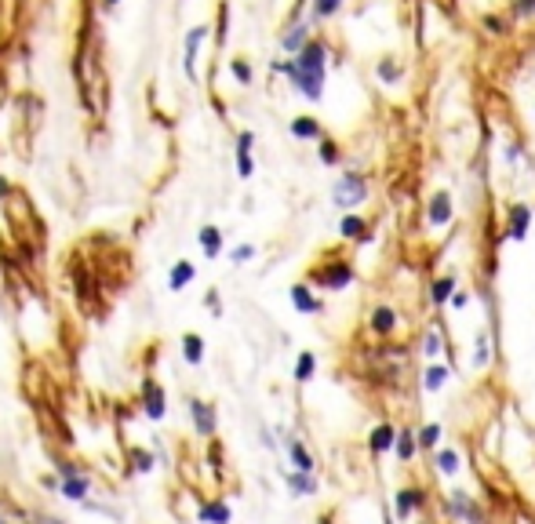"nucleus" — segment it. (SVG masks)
<instances>
[{"instance_id":"nucleus-20","label":"nucleus","mask_w":535,"mask_h":524,"mask_svg":"<svg viewBox=\"0 0 535 524\" xmlns=\"http://www.w3.org/2000/svg\"><path fill=\"white\" fill-rule=\"evenodd\" d=\"M317 120H309V117H299V120H292V135L295 139H317Z\"/></svg>"},{"instance_id":"nucleus-8","label":"nucleus","mask_w":535,"mask_h":524,"mask_svg":"<svg viewBox=\"0 0 535 524\" xmlns=\"http://www.w3.org/2000/svg\"><path fill=\"white\" fill-rule=\"evenodd\" d=\"M251 142H255L251 132L237 135V171H240V178H251V171H255V164H251Z\"/></svg>"},{"instance_id":"nucleus-2","label":"nucleus","mask_w":535,"mask_h":524,"mask_svg":"<svg viewBox=\"0 0 535 524\" xmlns=\"http://www.w3.org/2000/svg\"><path fill=\"white\" fill-rule=\"evenodd\" d=\"M91 491V477L77 466V462H62L58 466V496L70 503H84Z\"/></svg>"},{"instance_id":"nucleus-22","label":"nucleus","mask_w":535,"mask_h":524,"mask_svg":"<svg viewBox=\"0 0 535 524\" xmlns=\"http://www.w3.org/2000/svg\"><path fill=\"white\" fill-rule=\"evenodd\" d=\"M306 33H309L306 26H292V33H285V41H280V44H285L288 51H299L306 44Z\"/></svg>"},{"instance_id":"nucleus-12","label":"nucleus","mask_w":535,"mask_h":524,"mask_svg":"<svg viewBox=\"0 0 535 524\" xmlns=\"http://www.w3.org/2000/svg\"><path fill=\"white\" fill-rule=\"evenodd\" d=\"M350 281H354V269L346 262H335L328 273H321V284H328V288H346Z\"/></svg>"},{"instance_id":"nucleus-35","label":"nucleus","mask_w":535,"mask_h":524,"mask_svg":"<svg viewBox=\"0 0 535 524\" xmlns=\"http://www.w3.org/2000/svg\"><path fill=\"white\" fill-rule=\"evenodd\" d=\"M452 510H455V513H462V517H470V503H466L462 496H452Z\"/></svg>"},{"instance_id":"nucleus-19","label":"nucleus","mask_w":535,"mask_h":524,"mask_svg":"<svg viewBox=\"0 0 535 524\" xmlns=\"http://www.w3.org/2000/svg\"><path fill=\"white\" fill-rule=\"evenodd\" d=\"M313 368H317V357H313V353H299V364H295V383H309V379H313Z\"/></svg>"},{"instance_id":"nucleus-6","label":"nucleus","mask_w":535,"mask_h":524,"mask_svg":"<svg viewBox=\"0 0 535 524\" xmlns=\"http://www.w3.org/2000/svg\"><path fill=\"white\" fill-rule=\"evenodd\" d=\"M208 37V26H194L190 29V37H186V58H182V66H186V77L190 80H197V51H201V41Z\"/></svg>"},{"instance_id":"nucleus-38","label":"nucleus","mask_w":535,"mask_h":524,"mask_svg":"<svg viewBox=\"0 0 535 524\" xmlns=\"http://www.w3.org/2000/svg\"><path fill=\"white\" fill-rule=\"evenodd\" d=\"M33 520H37V524H66V520H58V517H48V513H33Z\"/></svg>"},{"instance_id":"nucleus-5","label":"nucleus","mask_w":535,"mask_h":524,"mask_svg":"<svg viewBox=\"0 0 535 524\" xmlns=\"http://www.w3.org/2000/svg\"><path fill=\"white\" fill-rule=\"evenodd\" d=\"M190 419L197 437H215V408L204 405V400H190Z\"/></svg>"},{"instance_id":"nucleus-36","label":"nucleus","mask_w":535,"mask_h":524,"mask_svg":"<svg viewBox=\"0 0 535 524\" xmlns=\"http://www.w3.org/2000/svg\"><path fill=\"white\" fill-rule=\"evenodd\" d=\"M437 350H440V335L430 331V335H426V353H437Z\"/></svg>"},{"instance_id":"nucleus-10","label":"nucleus","mask_w":535,"mask_h":524,"mask_svg":"<svg viewBox=\"0 0 535 524\" xmlns=\"http://www.w3.org/2000/svg\"><path fill=\"white\" fill-rule=\"evenodd\" d=\"M182 357H186V364H201L204 360V338L197 331L182 335Z\"/></svg>"},{"instance_id":"nucleus-15","label":"nucleus","mask_w":535,"mask_h":524,"mask_svg":"<svg viewBox=\"0 0 535 524\" xmlns=\"http://www.w3.org/2000/svg\"><path fill=\"white\" fill-rule=\"evenodd\" d=\"M153 466H157V455L149 448H132V470L135 474H153Z\"/></svg>"},{"instance_id":"nucleus-17","label":"nucleus","mask_w":535,"mask_h":524,"mask_svg":"<svg viewBox=\"0 0 535 524\" xmlns=\"http://www.w3.org/2000/svg\"><path fill=\"white\" fill-rule=\"evenodd\" d=\"M393 324H397V317H393L390 306H379V310L371 314V328H375V331H383V335H386V331H393Z\"/></svg>"},{"instance_id":"nucleus-9","label":"nucleus","mask_w":535,"mask_h":524,"mask_svg":"<svg viewBox=\"0 0 535 524\" xmlns=\"http://www.w3.org/2000/svg\"><path fill=\"white\" fill-rule=\"evenodd\" d=\"M194 277H197V269H194V262H186V259H179L171 269H168V288L171 292H182L186 284H194Z\"/></svg>"},{"instance_id":"nucleus-29","label":"nucleus","mask_w":535,"mask_h":524,"mask_svg":"<svg viewBox=\"0 0 535 524\" xmlns=\"http://www.w3.org/2000/svg\"><path fill=\"white\" fill-rule=\"evenodd\" d=\"M452 284H455V281H437V288H433V302H445V299H448V292H452Z\"/></svg>"},{"instance_id":"nucleus-4","label":"nucleus","mask_w":535,"mask_h":524,"mask_svg":"<svg viewBox=\"0 0 535 524\" xmlns=\"http://www.w3.org/2000/svg\"><path fill=\"white\" fill-rule=\"evenodd\" d=\"M142 412H146L153 422H161V419L168 415V397H164V386L157 383V379H146V383H142Z\"/></svg>"},{"instance_id":"nucleus-23","label":"nucleus","mask_w":535,"mask_h":524,"mask_svg":"<svg viewBox=\"0 0 535 524\" xmlns=\"http://www.w3.org/2000/svg\"><path fill=\"white\" fill-rule=\"evenodd\" d=\"M390 444H393V429H390V426H379V429L371 434V448H375V451H386Z\"/></svg>"},{"instance_id":"nucleus-37","label":"nucleus","mask_w":535,"mask_h":524,"mask_svg":"<svg viewBox=\"0 0 535 524\" xmlns=\"http://www.w3.org/2000/svg\"><path fill=\"white\" fill-rule=\"evenodd\" d=\"M379 77H383V80H397V70H393V63H383V66H379Z\"/></svg>"},{"instance_id":"nucleus-32","label":"nucleus","mask_w":535,"mask_h":524,"mask_svg":"<svg viewBox=\"0 0 535 524\" xmlns=\"http://www.w3.org/2000/svg\"><path fill=\"white\" fill-rule=\"evenodd\" d=\"M321 161H324V164H335V161H339V153H335V146H332V142H324V146H321Z\"/></svg>"},{"instance_id":"nucleus-13","label":"nucleus","mask_w":535,"mask_h":524,"mask_svg":"<svg viewBox=\"0 0 535 524\" xmlns=\"http://www.w3.org/2000/svg\"><path fill=\"white\" fill-rule=\"evenodd\" d=\"M292 306H295L299 314H317V310H321V302L309 295L306 284H295V288H292Z\"/></svg>"},{"instance_id":"nucleus-14","label":"nucleus","mask_w":535,"mask_h":524,"mask_svg":"<svg viewBox=\"0 0 535 524\" xmlns=\"http://www.w3.org/2000/svg\"><path fill=\"white\" fill-rule=\"evenodd\" d=\"M288 455L295 462V474H313V455L299 444V441H288Z\"/></svg>"},{"instance_id":"nucleus-31","label":"nucleus","mask_w":535,"mask_h":524,"mask_svg":"<svg viewBox=\"0 0 535 524\" xmlns=\"http://www.w3.org/2000/svg\"><path fill=\"white\" fill-rule=\"evenodd\" d=\"M397 451H401V459H412V451H415V444H412V437H408V434H404V437L397 441Z\"/></svg>"},{"instance_id":"nucleus-39","label":"nucleus","mask_w":535,"mask_h":524,"mask_svg":"<svg viewBox=\"0 0 535 524\" xmlns=\"http://www.w3.org/2000/svg\"><path fill=\"white\" fill-rule=\"evenodd\" d=\"M106 4H110V8H113V4H117V0H106Z\"/></svg>"},{"instance_id":"nucleus-3","label":"nucleus","mask_w":535,"mask_h":524,"mask_svg":"<svg viewBox=\"0 0 535 524\" xmlns=\"http://www.w3.org/2000/svg\"><path fill=\"white\" fill-rule=\"evenodd\" d=\"M364 197H368V182L361 175H342L335 182V204L339 208H357Z\"/></svg>"},{"instance_id":"nucleus-11","label":"nucleus","mask_w":535,"mask_h":524,"mask_svg":"<svg viewBox=\"0 0 535 524\" xmlns=\"http://www.w3.org/2000/svg\"><path fill=\"white\" fill-rule=\"evenodd\" d=\"M197 244H201V252H204L208 259H215L218 252H223V233H218L215 226H204V230L197 233Z\"/></svg>"},{"instance_id":"nucleus-1","label":"nucleus","mask_w":535,"mask_h":524,"mask_svg":"<svg viewBox=\"0 0 535 524\" xmlns=\"http://www.w3.org/2000/svg\"><path fill=\"white\" fill-rule=\"evenodd\" d=\"M277 70H285L306 99H321V84H324V44L306 41V44L299 48L295 63H277Z\"/></svg>"},{"instance_id":"nucleus-26","label":"nucleus","mask_w":535,"mask_h":524,"mask_svg":"<svg viewBox=\"0 0 535 524\" xmlns=\"http://www.w3.org/2000/svg\"><path fill=\"white\" fill-rule=\"evenodd\" d=\"M342 233H346V237H364V223L350 215V219H342Z\"/></svg>"},{"instance_id":"nucleus-24","label":"nucleus","mask_w":535,"mask_h":524,"mask_svg":"<svg viewBox=\"0 0 535 524\" xmlns=\"http://www.w3.org/2000/svg\"><path fill=\"white\" fill-rule=\"evenodd\" d=\"M437 466L445 470V474H455V470H459V455H455V451H440V455H437Z\"/></svg>"},{"instance_id":"nucleus-7","label":"nucleus","mask_w":535,"mask_h":524,"mask_svg":"<svg viewBox=\"0 0 535 524\" xmlns=\"http://www.w3.org/2000/svg\"><path fill=\"white\" fill-rule=\"evenodd\" d=\"M197 520H201V524H230V520H233V510H230L223 499H208V503H201Z\"/></svg>"},{"instance_id":"nucleus-25","label":"nucleus","mask_w":535,"mask_h":524,"mask_svg":"<svg viewBox=\"0 0 535 524\" xmlns=\"http://www.w3.org/2000/svg\"><path fill=\"white\" fill-rule=\"evenodd\" d=\"M419 503V496H415V491H397V513H408V510H412Z\"/></svg>"},{"instance_id":"nucleus-21","label":"nucleus","mask_w":535,"mask_h":524,"mask_svg":"<svg viewBox=\"0 0 535 524\" xmlns=\"http://www.w3.org/2000/svg\"><path fill=\"white\" fill-rule=\"evenodd\" d=\"M524 226H528V208H514V215H510V237L521 240V237H524Z\"/></svg>"},{"instance_id":"nucleus-16","label":"nucleus","mask_w":535,"mask_h":524,"mask_svg":"<svg viewBox=\"0 0 535 524\" xmlns=\"http://www.w3.org/2000/svg\"><path fill=\"white\" fill-rule=\"evenodd\" d=\"M448 219H452V204H448L445 193H437V197H433V208H430V223H433V226H445Z\"/></svg>"},{"instance_id":"nucleus-33","label":"nucleus","mask_w":535,"mask_h":524,"mask_svg":"<svg viewBox=\"0 0 535 524\" xmlns=\"http://www.w3.org/2000/svg\"><path fill=\"white\" fill-rule=\"evenodd\" d=\"M230 70H233V77H237V80H244V84L251 80V70H248V63H233Z\"/></svg>"},{"instance_id":"nucleus-18","label":"nucleus","mask_w":535,"mask_h":524,"mask_svg":"<svg viewBox=\"0 0 535 524\" xmlns=\"http://www.w3.org/2000/svg\"><path fill=\"white\" fill-rule=\"evenodd\" d=\"M288 488L295 491V496H313V491H317V484H313L309 474H288Z\"/></svg>"},{"instance_id":"nucleus-27","label":"nucleus","mask_w":535,"mask_h":524,"mask_svg":"<svg viewBox=\"0 0 535 524\" xmlns=\"http://www.w3.org/2000/svg\"><path fill=\"white\" fill-rule=\"evenodd\" d=\"M445 368H430V372H426V390H437V386H445Z\"/></svg>"},{"instance_id":"nucleus-28","label":"nucleus","mask_w":535,"mask_h":524,"mask_svg":"<svg viewBox=\"0 0 535 524\" xmlns=\"http://www.w3.org/2000/svg\"><path fill=\"white\" fill-rule=\"evenodd\" d=\"M230 259H233V262H248V259H255V248H251V244H240V248H233Z\"/></svg>"},{"instance_id":"nucleus-30","label":"nucleus","mask_w":535,"mask_h":524,"mask_svg":"<svg viewBox=\"0 0 535 524\" xmlns=\"http://www.w3.org/2000/svg\"><path fill=\"white\" fill-rule=\"evenodd\" d=\"M339 4H342V0H317V15L324 18V15H332V11H339Z\"/></svg>"},{"instance_id":"nucleus-34","label":"nucleus","mask_w":535,"mask_h":524,"mask_svg":"<svg viewBox=\"0 0 535 524\" xmlns=\"http://www.w3.org/2000/svg\"><path fill=\"white\" fill-rule=\"evenodd\" d=\"M437 437H440V426H426V429H423V437H419V441H423V444H433V441H437Z\"/></svg>"}]
</instances>
